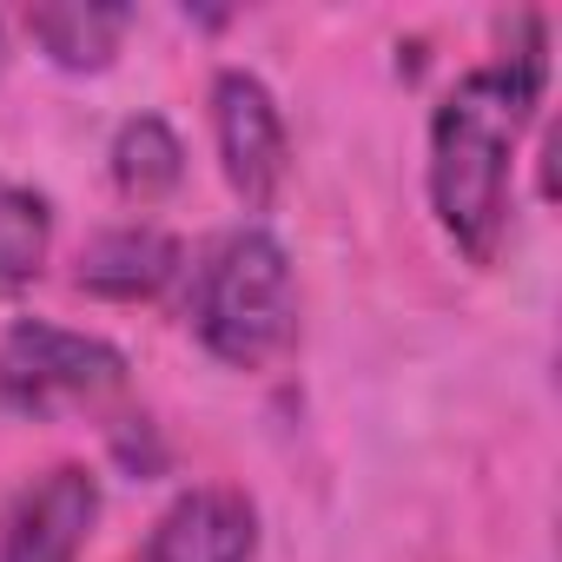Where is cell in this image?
Masks as SVG:
<instances>
[{
    "label": "cell",
    "instance_id": "cell-1",
    "mask_svg": "<svg viewBox=\"0 0 562 562\" xmlns=\"http://www.w3.org/2000/svg\"><path fill=\"white\" fill-rule=\"evenodd\" d=\"M542 80H549V54L536 27L522 54L463 74L430 113V212L470 265H496L503 251L516 139L542 106Z\"/></svg>",
    "mask_w": 562,
    "mask_h": 562
},
{
    "label": "cell",
    "instance_id": "cell-2",
    "mask_svg": "<svg viewBox=\"0 0 562 562\" xmlns=\"http://www.w3.org/2000/svg\"><path fill=\"white\" fill-rule=\"evenodd\" d=\"M186 318L199 345L232 364L258 371L299 338V292H292V258L265 225H232L192 258V292Z\"/></svg>",
    "mask_w": 562,
    "mask_h": 562
},
{
    "label": "cell",
    "instance_id": "cell-3",
    "mask_svg": "<svg viewBox=\"0 0 562 562\" xmlns=\"http://www.w3.org/2000/svg\"><path fill=\"white\" fill-rule=\"evenodd\" d=\"M126 391V351L47 318H21L0 338V404L14 417H60Z\"/></svg>",
    "mask_w": 562,
    "mask_h": 562
},
{
    "label": "cell",
    "instance_id": "cell-4",
    "mask_svg": "<svg viewBox=\"0 0 562 562\" xmlns=\"http://www.w3.org/2000/svg\"><path fill=\"white\" fill-rule=\"evenodd\" d=\"M212 146H218V166H225V186L265 212L278 192H285V172H292V139H285V113H278L271 87L245 67H225L212 80Z\"/></svg>",
    "mask_w": 562,
    "mask_h": 562
},
{
    "label": "cell",
    "instance_id": "cell-5",
    "mask_svg": "<svg viewBox=\"0 0 562 562\" xmlns=\"http://www.w3.org/2000/svg\"><path fill=\"white\" fill-rule=\"evenodd\" d=\"M100 522V476L87 463H54L27 476L0 509V562H80Z\"/></svg>",
    "mask_w": 562,
    "mask_h": 562
},
{
    "label": "cell",
    "instance_id": "cell-6",
    "mask_svg": "<svg viewBox=\"0 0 562 562\" xmlns=\"http://www.w3.org/2000/svg\"><path fill=\"white\" fill-rule=\"evenodd\" d=\"M258 555V509L245 490L199 483L166 503V516L146 529V542L126 562H251Z\"/></svg>",
    "mask_w": 562,
    "mask_h": 562
},
{
    "label": "cell",
    "instance_id": "cell-7",
    "mask_svg": "<svg viewBox=\"0 0 562 562\" xmlns=\"http://www.w3.org/2000/svg\"><path fill=\"white\" fill-rule=\"evenodd\" d=\"M186 271V251H179V238L172 232H159V225H113V232H100L87 251H80V292H93V299H106V305H146V299H159L172 278Z\"/></svg>",
    "mask_w": 562,
    "mask_h": 562
},
{
    "label": "cell",
    "instance_id": "cell-8",
    "mask_svg": "<svg viewBox=\"0 0 562 562\" xmlns=\"http://www.w3.org/2000/svg\"><path fill=\"white\" fill-rule=\"evenodd\" d=\"M27 34L34 47L67 67V74H100L113 54H120V34H126V8H93V0H54V8H34L27 14Z\"/></svg>",
    "mask_w": 562,
    "mask_h": 562
},
{
    "label": "cell",
    "instance_id": "cell-9",
    "mask_svg": "<svg viewBox=\"0 0 562 562\" xmlns=\"http://www.w3.org/2000/svg\"><path fill=\"white\" fill-rule=\"evenodd\" d=\"M113 186L133 199V205H153V199H166L179 179H186V146H179V133L159 120V113H133L120 133H113Z\"/></svg>",
    "mask_w": 562,
    "mask_h": 562
},
{
    "label": "cell",
    "instance_id": "cell-10",
    "mask_svg": "<svg viewBox=\"0 0 562 562\" xmlns=\"http://www.w3.org/2000/svg\"><path fill=\"white\" fill-rule=\"evenodd\" d=\"M54 245V212L34 186L0 179V299H21L34 278L47 271Z\"/></svg>",
    "mask_w": 562,
    "mask_h": 562
},
{
    "label": "cell",
    "instance_id": "cell-11",
    "mask_svg": "<svg viewBox=\"0 0 562 562\" xmlns=\"http://www.w3.org/2000/svg\"><path fill=\"white\" fill-rule=\"evenodd\" d=\"M0 60H8V41H0Z\"/></svg>",
    "mask_w": 562,
    "mask_h": 562
}]
</instances>
